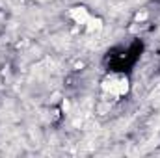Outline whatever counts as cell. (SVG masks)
<instances>
[{"label": "cell", "mask_w": 160, "mask_h": 158, "mask_svg": "<svg viewBox=\"0 0 160 158\" xmlns=\"http://www.w3.org/2000/svg\"><path fill=\"white\" fill-rule=\"evenodd\" d=\"M86 24H88V32H89V34L99 32V30L102 28V21H101V19H93V17H89V21H88Z\"/></svg>", "instance_id": "obj_2"}, {"label": "cell", "mask_w": 160, "mask_h": 158, "mask_svg": "<svg viewBox=\"0 0 160 158\" xmlns=\"http://www.w3.org/2000/svg\"><path fill=\"white\" fill-rule=\"evenodd\" d=\"M147 17H149V15H147V11H142V13H138V15H136V21H138V22H142V21H145Z\"/></svg>", "instance_id": "obj_4"}, {"label": "cell", "mask_w": 160, "mask_h": 158, "mask_svg": "<svg viewBox=\"0 0 160 158\" xmlns=\"http://www.w3.org/2000/svg\"><path fill=\"white\" fill-rule=\"evenodd\" d=\"M128 93V80L121 78L119 80V95H127Z\"/></svg>", "instance_id": "obj_3"}, {"label": "cell", "mask_w": 160, "mask_h": 158, "mask_svg": "<svg viewBox=\"0 0 160 158\" xmlns=\"http://www.w3.org/2000/svg\"><path fill=\"white\" fill-rule=\"evenodd\" d=\"M69 106H71V104H69V101H63V102H62V108H63L65 112L69 110Z\"/></svg>", "instance_id": "obj_5"}, {"label": "cell", "mask_w": 160, "mask_h": 158, "mask_svg": "<svg viewBox=\"0 0 160 158\" xmlns=\"http://www.w3.org/2000/svg\"><path fill=\"white\" fill-rule=\"evenodd\" d=\"M69 15H71V19H73L77 24H86V22L89 21V13H88L86 7H73V9L69 11Z\"/></svg>", "instance_id": "obj_1"}]
</instances>
